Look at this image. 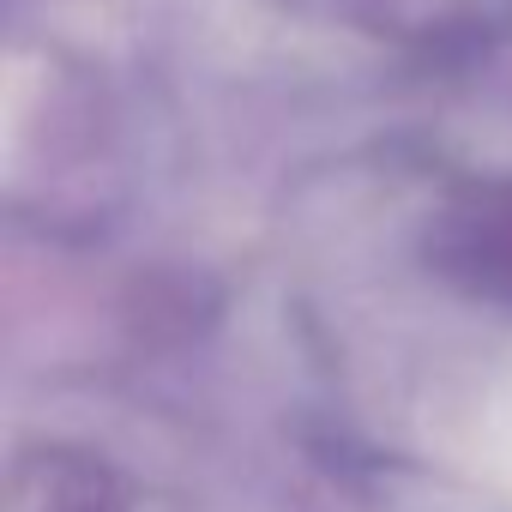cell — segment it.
<instances>
[{
    "mask_svg": "<svg viewBox=\"0 0 512 512\" xmlns=\"http://www.w3.org/2000/svg\"><path fill=\"white\" fill-rule=\"evenodd\" d=\"M482 470L512 494V380H500L482 410Z\"/></svg>",
    "mask_w": 512,
    "mask_h": 512,
    "instance_id": "cell-1",
    "label": "cell"
}]
</instances>
